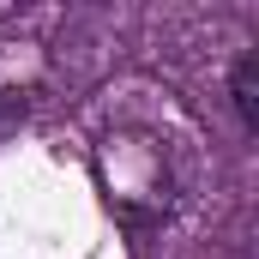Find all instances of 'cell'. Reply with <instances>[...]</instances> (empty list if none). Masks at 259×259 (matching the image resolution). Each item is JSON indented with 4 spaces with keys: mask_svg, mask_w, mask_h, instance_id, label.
I'll return each instance as SVG.
<instances>
[{
    "mask_svg": "<svg viewBox=\"0 0 259 259\" xmlns=\"http://www.w3.org/2000/svg\"><path fill=\"white\" fill-rule=\"evenodd\" d=\"M253 72H259V55L247 49L241 61H235V72H229V103H235V121H241V133L259 127V103H253Z\"/></svg>",
    "mask_w": 259,
    "mask_h": 259,
    "instance_id": "6da1fadb",
    "label": "cell"
}]
</instances>
